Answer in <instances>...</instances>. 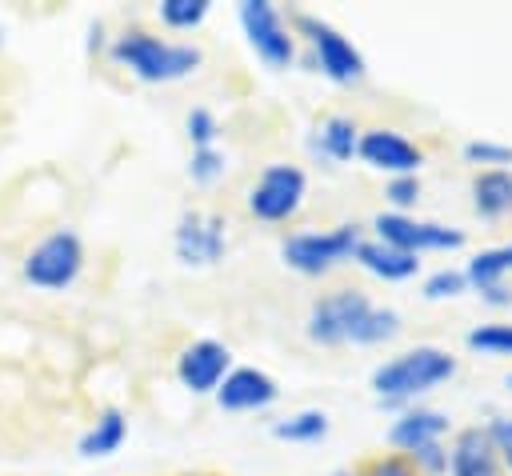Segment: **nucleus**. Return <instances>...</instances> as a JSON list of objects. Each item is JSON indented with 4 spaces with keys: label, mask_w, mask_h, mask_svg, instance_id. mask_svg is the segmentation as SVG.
<instances>
[{
    "label": "nucleus",
    "mask_w": 512,
    "mask_h": 476,
    "mask_svg": "<svg viewBox=\"0 0 512 476\" xmlns=\"http://www.w3.org/2000/svg\"><path fill=\"white\" fill-rule=\"evenodd\" d=\"M224 172V156L216 148H192V160H188V176L196 184H212L216 176Z\"/></svg>",
    "instance_id": "obj_27"
},
{
    "label": "nucleus",
    "mask_w": 512,
    "mask_h": 476,
    "mask_svg": "<svg viewBox=\"0 0 512 476\" xmlns=\"http://www.w3.org/2000/svg\"><path fill=\"white\" fill-rule=\"evenodd\" d=\"M472 208L484 216V220H496L512 208V172L504 168H484L476 180H472Z\"/></svg>",
    "instance_id": "obj_17"
},
{
    "label": "nucleus",
    "mask_w": 512,
    "mask_h": 476,
    "mask_svg": "<svg viewBox=\"0 0 512 476\" xmlns=\"http://www.w3.org/2000/svg\"><path fill=\"white\" fill-rule=\"evenodd\" d=\"M280 396L276 380L260 368H232L224 376V384L216 388V404L228 412H260Z\"/></svg>",
    "instance_id": "obj_13"
},
{
    "label": "nucleus",
    "mask_w": 512,
    "mask_h": 476,
    "mask_svg": "<svg viewBox=\"0 0 512 476\" xmlns=\"http://www.w3.org/2000/svg\"><path fill=\"white\" fill-rule=\"evenodd\" d=\"M360 228L356 224H340L328 232H296L280 244V256L288 268L304 272V276H320L328 268H336L340 260H352L360 248Z\"/></svg>",
    "instance_id": "obj_4"
},
{
    "label": "nucleus",
    "mask_w": 512,
    "mask_h": 476,
    "mask_svg": "<svg viewBox=\"0 0 512 476\" xmlns=\"http://www.w3.org/2000/svg\"><path fill=\"white\" fill-rule=\"evenodd\" d=\"M412 464H420L428 476H440V472H448V452H444V444L436 440V444L416 448V452H412Z\"/></svg>",
    "instance_id": "obj_30"
},
{
    "label": "nucleus",
    "mask_w": 512,
    "mask_h": 476,
    "mask_svg": "<svg viewBox=\"0 0 512 476\" xmlns=\"http://www.w3.org/2000/svg\"><path fill=\"white\" fill-rule=\"evenodd\" d=\"M272 436L276 440H288V444H312V440H324L328 436V416L320 408H304L296 416H284L272 424Z\"/></svg>",
    "instance_id": "obj_21"
},
{
    "label": "nucleus",
    "mask_w": 512,
    "mask_h": 476,
    "mask_svg": "<svg viewBox=\"0 0 512 476\" xmlns=\"http://www.w3.org/2000/svg\"><path fill=\"white\" fill-rule=\"evenodd\" d=\"M208 0H160V20L168 24V28H176V32H188V28H196V24H204V16H208Z\"/></svg>",
    "instance_id": "obj_23"
},
{
    "label": "nucleus",
    "mask_w": 512,
    "mask_h": 476,
    "mask_svg": "<svg viewBox=\"0 0 512 476\" xmlns=\"http://www.w3.org/2000/svg\"><path fill=\"white\" fill-rule=\"evenodd\" d=\"M464 160H472V164H512V148L508 144H492V140H468L464 144Z\"/></svg>",
    "instance_id": "obj_28"
},
{
    "label": "nucleus",
    "mask_w": 512,
    "mask_h": 476,
    "mask_svg": "<svg viewBox=\"0 0 512 476\" xmlns=\"http://www.w3.org/2000/svg\"><path fill=\"white\" fill-rule=\"evenodd\" d=\"M240 28L268 68H288L296 60V40L268 0H244L240 4Z\"/></svg>",
    "instance_id": "obj_7"
},
{
    "label": "nucleus",
    "mask_w": 512,
    "mask_h": 476,
    "mask_svg": "<svg viewBox=\"0 0 512 476\" xmlns=\"http://www.w3.org/2000/svg\"><path fill=\"white\" fill-rule=\"evenodd\" d=\"M452 476H500V456L488 428H464L448 452Z\"/></svg>",
    "instance_id": "obj_14"
},
{
    "label": "nucleus",
    "mask_w": 512,
    "mask_h": 476,
    "mask_svg": "<svg viewBox=\"0 0 512 476\" xmlns=\"http://www.w3.org/2000/svg\"><path fill=\"white\" fill-rule=\"evenodd\" d=\"M384 196H388L396 208H412V204L420 200V180H416V176H392Z\"/></svg>",
    "instance_id": "obj_29"
},
{
    "label": "nucleus",
    "mask_w": 512,
    "mask_h": 476,
    "mask_svg": "<svg viewBox=\"0 0 512 476\" xmlns=\"http://www.w3.org/2000/svg\"><path fill=\"white\" fill-rule=\"evenodd\" d=\"M396 332H400V312L372 304V308L360 316V324H356V332H352V344H384V340H392Z\"/></svg>",
    "instance_id": "obj_22"
},
{
    "label": "nucleus",
    "mask_w": 512,
    "mask_h": 476,
    "mask_svg": "<svg viewBox=\"0 0 512 476\" xmlns=\"http://www.w3.org/2000/svg\"><path fill=\"white\" fill-rule=\"evenodd\" d=\"M112 60L120 68H128L132 76H140L144 84H168V80L196 72L204 56L196 44H172V40H160V36L132 28V32L112 40Z\"/></svg>",
    "instance_id": "obj_1"
},
{
    "label": "nucleus",
    "mask_w": 512,
    "mask_h": 476,
    "mask_svg": "<svg viewBox=\"0 0 512 476\" xmlns=\"http://www.w3.org/2000/svg\"><path fill=\"white\" fill-rule=\"evenodd\" d=\"M468 288V276L460 272V268H440V272H432L428 280H424V296L428 300H444V296H460Z\"/></svg>",
    "instance_id": "obj_26"
},
{
    "label": "nucleus",
    "mask_w": 512,
    "mask_h": 476,
    "mask_svg": "<svg viewBox=\"0 0 512 476\" xmlns=\"http://www.w3.org/2000/svg\"><path fill=\"white\" fill-rule=\"evenodd\" d=\"M124 436H128V420H124V412H120V408H104V412L96 416V424L80 436L76 448H80V456L96 460V456H112V452H120Z\"/></svg>",
    "instance_id": "obj_18"
},
{
    "label": "nucleus",
    "mask_w": 512,
    "mask_h": 476,
    "mask_svg": "<svg viewBox=\"0 0 512 476\" xmlns=\"http://www.w3.org/2000/svg\"><path fill=\"white\" fill-rule=\"evenodd\" d=\"M296 28L308 36L312 56H316V64H320V72H324L328 80H336V84H356V80L364 76V56H360V48H356L348 36H340L328 20L300 12V16H296Z\"/></svg>",
    "instance_id": "obj_5"
},
{
    "label": "nucleus",
    "mask_w": 512,
    "mask_h": 476,
    "mask_svg": "<svg viewBox=\"0 0 512 476\" xmlns=\"http://www.w3.org/2000/svg\"><path fill=\"white\" fill-rule=\"evenodd\" d=\"M304 188H308V180L296 164H268L248 192V208L256 220H268V224L288 220V216H296Z\"/></svg>",
    "instance_id": "obj_6"
},
{
    "label": "nucleus",
    "mask_w": 512,
    "mask_h": 476,
    "mask_svg": "<svg viewBox=\"0 0 512 476\" xmlns=\"http://www.w3.org/2000/svg\"><path fill=\"white\" fill-rule=\"evenodd\" d=\"M488 436H492V444H496V456L512 468V416H496V420L488 424Z\"/></svg>",
    "instance_id": "obj_31"
},
{
    "label": "nucleus",
    "mask_w": 512,
    "mask_h": 476,
    "mask_svg": "<svg viewBox=\"0 0 512 476\" xmlns=\"http://www.w3.org/2000/svg\"><path fill=\"white\" fill-rule=\"evenodd\" d=\"M224 220L208 212H184L176 220V256L184 264H216L224 256Z\"/></svg>",
    "instance_id": "obj_11"
},
{
    "label": "nucleus",
    "mask_w": 512,
    "mask_h": 476,
    "mask_svg": "<svg viewBox=\"0 0 512 476\" xmlns=\"http://www.w3.org/2000/svg\"><path fill=\"white\" fill-rule=\"evenodd\" d=\"M368 308H372V300L364 292H352V288L332 292V296H320L312 304V312H308V336L316 344H328V348L332 344H348L352 332H356V324H360V316Z\"/></svg>",
    "instance_id": "obj_9"
},
{
    "label": "nucleus",
    "mask_w": 512,
    "mask_h": 476,
    "mask_svg": "<svg viewBox=\"0 0 512 476\" xmlns=\"http://www.w3.org/2000/svg\"><path fill=\"white\" fill-rule=\"evenodd\" d=\"M184 128H188L192 148H216L220 124H216V116H212L208 108H192V112H188V120H184Z\"/></svg>",
    "instance_id": "obj_25"
},
{
    "label": "nucleus",
    "mask_w": 512,
    "mask_h": 476,
    "mask_svg": "<svg viewBox=\"0 0 512 476\" xmlns=\"http://www.w3.org/2000/svg\"><path fill=\"white\" fill-rule=\"evenodd\" d=\"M480 296H484V300H488V304H512V292H508V288H504V284H496V288H484V292H480Z\"/></svg>",
    "instance_id": "obj_33"
},
{
    "label": "nucleus",
    "mask_w": 512,
    "mask_h": 476,
    "mask_svg": "<svg viewBox=\"0 0 512 476\" xmlns=\"http://www.w3.org/2000/svg\"><path fill=\"white\" fill-rule=\"evenodd\" d=\"M444 432H448V416H444V412H432V408H408V412H400V416L392 420V428H388V444L412 456L416 448L436 444Z\"/></svg>",
    "instance_id": "obj_15"
},
{
    "label": "nucleus",
    "mask_w": 512,
    "mask_h": 476,
    "mask_svg": "<svg viewBox=\"0 0 512 476\" xmlns=\"http://www.w3.org/2000/svg\"><path fill=\"white\" fill-rule=\"evenodd\" d=\"M504 272H512V244H500V248H484V252H476L472 260H468V268H464V276H468V284L472 288H496L500 280H504Z\"/></svg>",
    "instance_id": "obj_20"
},
{
    "label": "nucleus",
    "mask_w": 512,
    "mask_h": 476,
    "mask_svg": "<svg viewBox=\"0 0 512 476\" xmlns=\"http://www.w3.org/2000/svg\"><path fill=\"white\" fill-rule=\"evenodd\" d=\"M376 232L384 244L400 248V252H448V248H460L464 244V232L456 228H444V224H432V220H412L404 212H380L376 216Z\"/></svg>",
    "instance_id": "obj_8"
},
{
    "label": "nucleus",
    "mask_w": 512,
    "mask_h": 476,
    "mask_svg": "<svg viewBox=\"0 0 512 476\" xmlns=\"http://www.w3.org/2000/svg\"><path fill=\"white\" fill-rule=\"evenodd\" d=\"M508 388H512V376H508Z\"/></svg>",
    "instance_id": "obj_35"
},
{
    "label": "nucleus",
    "mask_w": 512,
    "mask_h": 476,
    "mask_svg": "<svg viewBox=\"0 0 512 476\" xmlns=\"http://www.w3.org/2000/svg\"><path fill=\"white\" fill-rule=\"evenodd\" d=\"M356 152H360V160L364 164H372V168H380V172H392V176H416V168H420V148L412 144V140H404L400 132H392V128H372V132H364L360 136V144H356Z\"/></svg>",
    "instance_id": "obj_12"
},
{
    "label": "nucleus",
    "mask_w": 512,
    "mask_h": 476,
    "mask_svg": "<svg viewBox=\"0 0 512 476\" xmlns=\"http://www.w3.org/2000/svg\"><path fill=\"white\" fill-rule=\"evenodd\" d=\"M356 144H360V136H356V124H352L348 116H328V120L316 128V136H312V148H316L324 160H332V164L352 160Z\"/></svg>",
    "instance_id": "obj_19"
},
{
    "label": "nucleus",
    "mask_w": 512,
    "mask_h": 476,
    "mask_svg": "<svg viewBox=\"0 0 512 476\" xmlns=\"http://www.w3.org/2000/svg\"><path fill=\"white\" fill-rule=\"evenodd\" d=\"M228 364H232V352L220 340H192L176 360V376L188 392L204 396V392H216L224 384V376L232 372Z\"/></svg>",
    "instance_id": "obj_10"
},
{
    "label": "nucleus",
    "mask_w": 512,
    "mask_h": 476,
    "mask_svg": "<svg viewBox=\"0 0 512 476\" xmlns=\"http://www.w3.org/2000/svg\"><path fill=\"white\" fill-rule=\"evenodd\" d=\"M360 476H416V472H412V464H408L404 456H380V460H372Z\"/></svg>",
    "instance_id": "obj_32"
},
{
    "label": "nucleus",
    "mask_w": 512,
    "mask_h": 476,
    "mask_svg": "<svg viewBox=\"0 0 512 476\" xmlns=\"http://www.w3.org/2000/svg\"><path fill=\"white\" fill-rule=\"evenodd\" d=\"M452 372H456V360H452L444 348L420 344V348H408V352L384 360V364L372 372V392H376L384 404H400V400H412V396H420V392L444 384Z\"/></svg>",
    "instance_id": "obj_2"
},
{
    "label": "nucleus",
    "mask_w": 512,
    "mask_h": 476,
    "mask_svg": "<svg viewBox=\"0 0 512 476\" xmlns=\"http://www.w3.org/2000/svg\"><path fill=\"white\" fill-rule=\"evenodd\" d=\"M332 476H352V472H332Z\"/></svg>",
    "instance_id": "obj_34"
},
{
    "label": "nucleus",
    "mask_w": 512,
    "mask_h": 476,
    "mask_svg": "<svg viewBox=\"0 0 512 476\" xmlns=\"http://www.w3.org/2000/svg\"><path fill=\"white\" fill-rule=\"evenodd\" d=\"M80 268H84V244L72 228H60V232L44 236L20 264L24 280L32 288H44V292H60V288L76 284Z\"/></svg>",
    "instance_id": "obj_3"
},
{
    "label": "nucleus",
    "mask_w": 512,
    "mask_h": 476,
    "mask_svg": "<svg viewBox=\"0 0 512 476\" xmlns=\"http://www.w3.org/2000/svg\"><path fill=\"white\" fill-rule=\"evenodd\" d=\"M356 264H364L372 276H380V280H408V276H416V268H420V260L412 256V252H400V248H392V244H384V240H360V248H356V256H352Z\"/></svg>",
    "instance_id": "obj_16"
},
{
    "label": "nucleus",
    "mask_w": 512,
    "mask_h": 476,
    "mask_svg": "<svg viewBox=\"0 0 512 476\" xmlns=\"http://www.w3.org/2000/svg\"><path fill=\"white\" fill-rule=\"evenodd\" d=\"M472 352H488V356H512V324H480L468 336Z\"/></svg>",
    "instance_id": "obj_24"
}]
</instances>
